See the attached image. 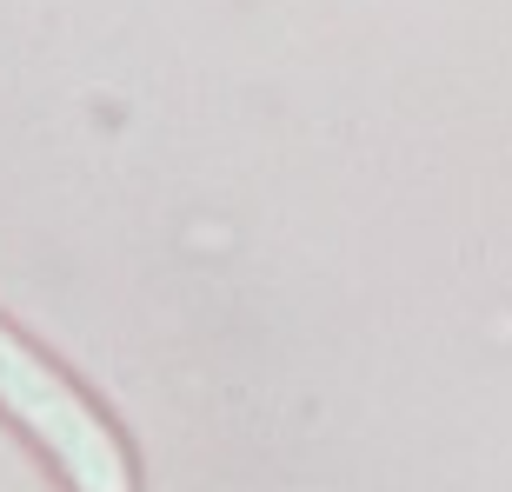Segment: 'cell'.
Returning a JSON list of instances; mask_svg holds the SVG:
<instances>
[{"instance_id":"cell-1","label":"cell","mask_w":512,"mask_h":492,"mask_svg":"<svg viewBox=\"0 0 512 492\" xmlns=\"http://www.w3.org/2000/svg\"><path fill=\"white\" fill-rule=\"evenodd\" d=\"M0 419L34 446L67 492H133V453L107 406L80 393L7 313H0Z\"/></svg>"}]
</instances>
